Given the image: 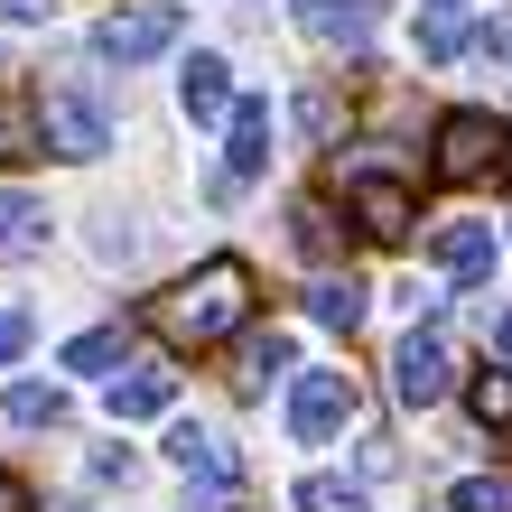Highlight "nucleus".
<instances>
[{
	"mask_svg": "<svg viewBox=\"0 0 512 512\" xmlns=\"http://www.w3.org/2000/svg\"><path fill=\"white\" fill-rule=\"evenodd\" d=\"M243 317H252V261H233V252H215L205 270H187L159 298V336L168 345H224Z\"/></svg>",
	"mask_w": 512,
	"mask_h": 512,
	"instance_id": "nucleus-1",
	"label": "nucleus"
},
{
	"mask_svg": "<svg viewBox=\"0 0 512 512\" xmlns=\"http://www.w3.org/2000/svg\"><path fill=\"white\" fill-rule=\"evenodd\" d=\"M512 168V131L494 122V112H447L438 122V177L447 187H475V177Z\"/></svg>",
	"mask_w": 512,
	"mask_h": 512,
	"instance_id": "nucleus-2",
	"label": "nucleus"
},
{
	"mask_svg": "<svg viewBox=\"0 0 512 512\" xmlns=\"http://www.w3.org/2000/svg\"><path fill=\"white\" fill-rule=\"evenodd\" d=\"M391 391H401V410H429V401L457 391V354H447L438 326H410V336H401V354H391Z\"/></svg>",
	"mask_w": 512,
	"mask_h": 512,
	"instance_id": "nucleus-3",
	"label": "nucleus"
},
{
	"mask_svg": "<svg viewBox=\"0 0 512 512\" xmlns=\"http://www.w3.org/2000/svg\"><path fill=\"white\" fill-rule=\"evenodd\" d=\"M177 28H187V10L177 0H140V10H112L94 28V56H112V66H140V56L177 47Z\"/></svg>",
	"mask_w": 512,
	"mask_h": 512,
	"instance_id": "nucleus-4",
	"label": "nucleus"
},
{
	"mask_svg": "<svg viewBox=\"0 0 512 512\" xmlns=\"http://www.w3.org/2000/svg\"><path fill=\"white\" fill-rule=\"evenodd\" d=\"M38 131H47V149H56V159H75V168L112 149V122L75 94V84H47V94H38Z\"/></svg>",
	"mask_w": 512,
	"mask_h": 512,
	"instance_id": "nucleus-5",
	"label": "nucleus"
},
{
	"mask_svg": "<svg viewBox=\"0 0 512 512\" xmlns=\"http://www.w3.org/2000/svg\"><path fill=\"white\" fill-rule=\"evenodd\" d=\"M345 419H354V382H345V373H298V391H289V438H298V447L336 438Z\"/></svg>",
	"mask_w": 512,
	"mask_h": 512,
	"instance_id": "nucleus-6",
	"label": "nucleus"
},
{
	"mask_svg": "<svg viewBox=\"0 0 512 512\" xmlns=\"http://www.w3.org/2000/svg\"><path fill=\"white\" fill-rule=\"evenodd\" d=\"M354 224L373 233V243H410V224H419V196L401 187V177H354Z\"/></svg>",
	"mask_w": 512,
	"mask_h": 512,
	"instance_id": "nucleus-7",
	"label": "nucleus"
},
{
	"mask_svg": "<svg viewBox=\"0 0 512 512\" xmlns=\"http://www.w3.org/2000/svg\"><path fill=\"white\" fill-rule=\"evenodd\" d=\"M177 103H187V122H233V66H224V56H187Z\"/></svg>",
	"mask_w": 512,
	"mask_h": 512,
	"instance_id": "nucleus-8",
	"label": "nucleus"
},
{
	"mask_svg": "<svg viewBox=\"0 0 512 512\" xmlns=\"http://www.w3.org/2000/svg\"><path fill=\"white\" fill-rule=\"evenodd\" d=\"M289 10H298V28L326 38V47H364V38H373V0H289Z\"/></svg>",
	"mask_w": 512,
	"mask_h": 512,
	"instance_id": "nucleus-9",
	"label": "nucleus"
},
{
	"mask_svg": "<svg viewBox=\"0 0 512 512\" xmlns=\"http://www.w3.org/2000/svg\"><path fill=\"white\" fill-rule=\"evenodd\" d=\"M177 401V373L168 364H131L122 382H112V419H159Z\"/></svg>",
	"mask_w": 512,
	"mask_h": 512,
	"instance_id": "nucleus-10",
	"label": "nucleus"
},
{
	"mask_svg": "<svg viewBox=\"0 0 512 512\" xmlns=\"http://www.w3.org/2000/svg\"><path fill=\"white\" fill-rule=\"evenodd\" d=\"M438 270H447V280H466V289L494 280V233L485 224H447L438 233Z\"/></svg>",
	"mask_w": 512,
	"mask_h": 512,
	"instance_id": "nucleus-11",
	"label": "nucleus"
},
{
	"mask_svg": "<svg viewBox=\"0 0 512 512\" xmlns=\"http://www.w3.org/2000/svg\"><path fill=\"white\" fill-rule=\"evenodd\" d=\"M47 252V205L38 196H0V261H28Z\"/></svg>",
	"mask_w": 512,
	"mask_h": 512,
	"instance_id": "nucleus-12",
	"label": "nucleus"
},
{
	"mask_svg": "<svg viewBox=\"0 0 512 512\" xmlns=\"http://www.w3.org/2000/svg\"><path fill=\"white\" fill-rule=\"evenodd\" d=\"M233 177H261L270 168V103H233Z\"/></svg>",
	"mask_w": 512,
	"mask_h": 512,
	"instance_id": "nucleus-13",
	"label": "nucleus"
},
{
	"mask_svg": "<svg viewBox=\"0 0 512 512\" xmlns=\"http://www.w3.org/2000/svg\"><path fill=\"white\" fill-rule=\"evenodd\" d=\"M308 317L336 326V336H354V326H364V280H317L308 289Z\"/></svg>",
	"mask_w": 512,
	"mask_h": 512,
	"instance_id": "nucleus-14",
	"label": "nucleus"
},
{
	"mask_svg": "<svg viewBox=\"0 0 512 512\" xmlns=\"http://www.w3.org/2000/svg\"><path fill=\"white\" fill-rule=\"evenodd\" d=\"M0 410H10L19 429H56V419H66V391H56V382H10Z\"/></svg>",
	"mask_w": 512,
	"mask_h": 512,
	"instance_id": "nucleus-15",
	"label": "nucleus"
},
{
	"mask_svg": "<svg viewBox=\"0 0 512 512\" xmlns=\"http://www.w3.org/2000/svg\"><path fill=\"white\" fill-rule=\"evenodd\" d=\"M122 354H131V326H94V336L66 345V373H103V364H122Z\"/></svg>",
	"mask_w": 512,
	"mask_h": 512,
	"instance_id": "nucleus-16",
	"label": "nucleus"
},
{
	"mask_svg": "<svg viewBox=\"0 0 512 512\" xmlns=\"http://www.w3.org/2000/svg\"><path fill=\"white\" fill-rule=\"evenodd\" d=\"M289 512H373V503H364V494H354V485H345V475H308V485H298V494H289Z\"/></svg>",
	"mask_w": 512,
	"mask_h": 512,
	"instance_id": "nucleus-17",
	"label": "nucleus"
},
{
	"mask_svg": "<svg viewBox=\"0 0 512 512\" xmlns=\"http://www.w3.org/2000/svg\"><path fill=\"white\" fill-rule=\"evenodd\" d=\"M466 410L485 419V429H512V373H475L466 382Z\"/></svg>",
	"mask_w": 512,
	"mask_h": 512,
	"instance_id": "nucleus-18",
	"label": "nucleus"
},
{
	"mask_svg": "<svg viewBox=\"0 0 512 512\" xmlns=\"http://www.w3.org/2000/svg\"><path fill=\"white\" fill-rule=\"evenodd\" d=\"M289 224H298V252H317V261H336V252H345V233H336V215H326V205H317V196H308V205H298V215H289Z\"/></svg>",
	"mask_w": 512,
	"mask_h": 512,
	"instance_id": "nucleus-19",
	"label": "nucleus"
},
{
	"mask_svg": "<svg viewBox=\"0 0 512 512\" xmlns=\"http://www.w3.org/2000/svg\"><path fill=\"white\" fill-rule=\"evenodd\" d=\"M270 373H289V336H280V326H270V336H252V345H243V391H261Z\"/></svg>",
	"mask_w": 512,
	"mask_h": 512,
	"instance_id": "nucleus-20",
	"label": "nucleus"
},
{
	"mask_svg": "<svg viewBox=\"0 0 512 512\" xmlns=\"http://www.w3.org/2000/svg\"><path fill=\"white\" fill-rule=\"evenodd\" d=\"M447 512H512V475H466L447 494Z\"/></svg>",
	"mask_w": 512,
	"mask_h": 512,
	"instance_id": "nucleus-21",
	"label": "nucleus"
},
{
	"mask_svg": "<svg viewBox=\"0 0 512 512\" xmlns=\"http://www.w3.org/2000/svg\"><path fill=\"white\" fill-rule=\"evenodd\" d=\"M466 38H475V28L457 10H429V19H419V47H429V56H466Z\"/></svg>",
	"mask_w": 512,
	"mask_h": 512,
	"instance_id": "nucleus-22",
	"label": "nucleus"
},
{
	"mask_svg": "<svg viewBox=\"0 0 512 512\" xmlns=\"http://www.w3.org/2000/svg\"><path fill=\"white\" fill-rule=\"evenodd\" d=\"M298 112H308V131H317V140H336V131H345V112H336V94H308Z\"/></svg>",
	"mask_w": 512,
	"mask_h": 512,
	"instance_id": "nucleus-23",
	"label": "nucleus"
},
{
	"mask_svg": "<svg viewBox=\"0 0 512 512\" xmlns=\"http://www.w3.org/2000/svg\"><path fill=\"white\" fill-rule=\"evenodd\" d=\"M19 345H28V317H19V308H0V364H10Z\"/></svg>",
	"mask_w": 512,
	"mask_h": 512,
	"instance_id": "nucleus-24",
	"label": "nucleus"
},
{
	"mask_svg": "<svg viewBox=\"0 0 512 512\" xmlns=\"http://www.w3.org/2000/svg\"><path fill=\"white\" fill-rule=\"evenodd\" d=\"M56 0H0V19H47Z\"/></svg>",
	"mask_w": 512,
	"mask_h": 512,
	"instance_id": "nucleus-25",
	"label": "nucleus"
},
{
	"mask_svg": "<svg viewBox=\"0 0 512 512\" xmlns=\"http://www.w3.org/2000/svg\"><path fill=\"white\" fill-rule=\"evenodd\" d=\"M0 512H28V485H19V475H0Z\"/></svg>",
	"mask_w": 512,
	"mask_h": 512,
	"instance_id": "nucleus-26",
	"label": "nucleus"
},
{
	"mask_svg": "<svg viewBox=\"0 0 512 512\" xmlns=\"http://www.w3.org/2000/svg\"><path fill=\"white\" fill-rule=\"evenodd\" d=\"M494 354H503V364H512V317H503V326H494Z\"/></svg>",
	"mask_w": 512,
	"mask_h": 512,
	"instance_id": "nucleus-27",
	"label": "nucleus"
},
{
	"mask_svg": "<svg viewBox=\"0 0 512 512\" xmlns=\"http://www.w3.org/2000/svg\"><path fill=\"white\" fill-rule=\"evenodd\" d=\"M503 177H512V168H503Z\"/></svg>",
	"mask_w": 512,
	"mask_h": 512,
	"instance_id": "nucleus-28",
	"label": "nucleus"
}]
</instances>
